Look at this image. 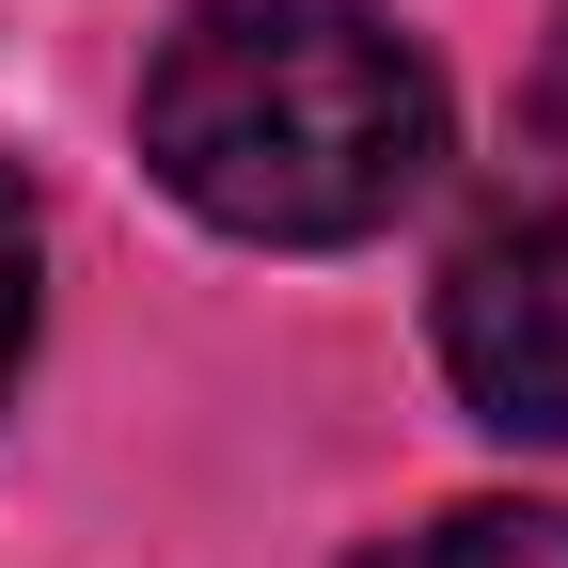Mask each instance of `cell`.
<instances>
[{"label": "cell", "mask_w": 568, "mask_h": 568, "mask_svg": "<svg viewBox=\"0 0 568 568\" xmlns=\"http://www.w3.org/2000/svg\"><path fill=\"white\" fill-rule=\"evenodd\" d=\"M142 159L190 222L332 253L443 174V63L364 0H190L142 63Z\"/></svg>", "instance_id": "obj_1"}, {"label": "cell", "mask_w": 568, "mask_h": 568, "mask_svg": "<svg viewBox=\"0 0 568 568\" xmlns=\"http://www.w3.org/2000/svg\"><path fill=\"white\" fill-rule=\"evenodd\" d=\"M443 379L506 443H568V205H489L443 253Z\"/></svg>", "instance_id": "obj_2"}, {"label": "cell", "mask_w": 568, "mask_h": 568, "mask_svg": "<svg viewBox=\"0 0 568 568\" xmlns=\"http://www.w3.org/2000/svg\"><path fill=\"white\" fill-rule=\"evenodd\" d=\"M364 568H568V506H458V521H426Z\"/></svg>", "instance_id": "obj_3"}, {"label": "cell", "mask_w": 568, "mask_h": 568, "mask_svg": "<svg viewBox=\"0 0 568 568\" xmlns=\"http://www.w3.org/2000/svg\"><path fill=\"white\" fill-rule=\"evenodd\" d=\"M17 364H32V190L0 174V395H17Z\"/></svg>", "instance_id": "obj_4"}]
</instances>
